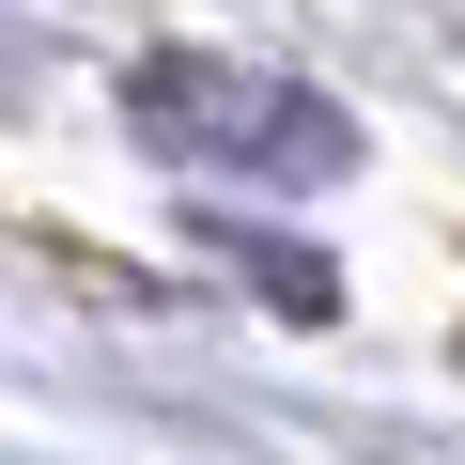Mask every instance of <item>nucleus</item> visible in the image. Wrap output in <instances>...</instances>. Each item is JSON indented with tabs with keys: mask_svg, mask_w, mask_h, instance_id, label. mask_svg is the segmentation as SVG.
I'll return each mask as SVG.
<instances>
[{
	"mask_svg": "<svg viewBox=\"0 0 465 465\" xmlns=\"http://www.w3.org/2000/svg\"><path fill=\"white\" fill-rule=\"evenodd\" d=\"M140 140L186 171H249V186H326L357 124L295 78H232V63H140Z\"/></svg>",
	"mask_w": 465,
	"mask_h": 465,
	"instance_id": "f257e3e1",
	"label": "nucleus"
}]
</instances>
